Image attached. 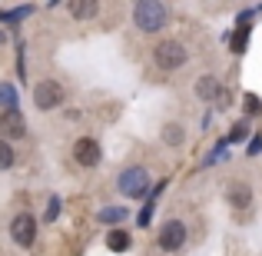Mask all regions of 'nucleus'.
Returning a JSON list of instances; mask_svg holds the SVG:
<instances>
[{"label":"nucleus","instance_id":"20","mask_svg":"<svg viewBox=\"0 0 262 256\" xmlns=\"http://www.w3.org/2000/svg\"><path fill=\"white\" fill-rule=\"evenodd\" d=\"M57 213H60V200L53 196V200H50V206H47V220H57Z\"/></svg>","mask_w":262,"mask_h":256},{"label":"nucleus","instance_id":"12","mask_svg":"<svg viewBox=\"0 0 262 256\" xmlns=\"http://www.w3.org/2000/svg\"><path fill=\"white\" fill-rule=\"evenodd\" d=\"M67 10H70L73 17L86 20V17H93V13H96V4H93V0H83V4H80V0H73V4H67Z\"/></svg>","mask_w":262,"mask_h":256},{"label":"nucleus","instance_id":"19","mask_svg":"<svg viewBox=\"0 0 262 256\" xmlns=\"http://www.w3.org/2000/svg\"><path fill=\"white\" fill-rule=\"evenodd\" d=\"M246 133H249V127H246V123H236V127H232V133H229V140H243Z\"/></svg>","mask_w":262,"mask_h":256},{"label":"nucleus","instance_id":"14","mask_svg":"<svg viewBox=\"0 0 262 256\" xmlns=\"http://www.w3.org/2000/svg\"><path fill=\"white\" fill-rule=\"evenodd\" d=\"M163 140H166L169 147H179V143H183V127H179V123H166V127H163Z\"/></svg>","mask_w":262,"mask_h":256},{"label":"nucleus","instance_id":"21","mask_svg":"<svg viewBox=\"0 0 262 256\" xmlns=\"http://www.w3.org/2000/svg\"><path fill=\"white\" fill-rule=\"evenodd\" d=\"M246 107H249V113H259V100H256V96H249V100H246Z\"/></svg>","mask_w":262,"mask_h":256},{"label":"nucleus","instance_id":"23","mask_svg":"<svg viewBox=\"0 0 262 256\" xmlns=\"http://www.w3.org/2000/svg\"><path fill=\"white\" fill-rule=\"evenodd\" d=\"M0 44H4V37H0Z\"/></svg>","mask_w":262,"mask_h":256},{"label":"nucleus","instance_id":"9","mask_svg":"<svg viewBox=\"0 0 262 256\" xmlns=\"http://www.w3.org/2000/svg\"><path fill=\"white\" fill-rule=\"evenodd\" d=\"M226 203L236 206V210H246V206L252 203V190L246 183H229V190H226Z\"/></svg>","mask_w":262,"mask_h":256},{"label":"nucleus","instance_id":"7","mask_svg":"<svg viewBox=\"0 0 262 256\" xmlns=\"http://www.w3.org/2000/svg\"><path fill=\"white\" fill-rule=\"evenodd\" d=\"M73 160H77L80 167H96V163H100V143L90 140V136H80V140L73 143Z\"/></svg>","mask_w":262,"mask_h":256},{"label":"nucleus","instance_id":"4","mask_svg":"<svg viewBox=\"0 0 262 256\" xmlns=\"http://www.w3.org/2000/svg\"><path fill=\"white\" fill-rule=\"evenodd\" d=\"M33 103H37L40 110H53L63 103V87L57 84V80H40L37 87H33Z\"/></svg>","mask_w":262,"mask_h":256},{"label":"nucleus","instance_id":"18","mask_svg":"<svg viewBox=\"0 0 262 256\" xmlns=\"http://www.w3.org/2000/svg\"><path fill=\"white\" fill-rule=\"evenodd\" d=\"M30 13V7H20V10H0V20H7V24H13V20L27 17Z\"/></svg>","mask_w":262,"mask_h":256},{"label":"nucleus","instance_id":"1","mask_svg":"<svg viewBox=\"0 0 262 256\" xmlns=\"http://www.w3.org/2000/svg\"><path fill=\"white\" fill-rule=\"evenodd\" d=\"M120 193H123V196H129V200L146 196V193H149V173L143 170V167L123 170L120 173Z\"/></svg>","mask_w":262,"mask_h":256},{"label":"nucleus","instance_id":"5","mask_svg":"<svg viewBox=\"0 0 262 256\" xmlns=\"http://www.w3.org/2000/svg\"><path fill=\"white\" fill-rule=\"evenodd\" d=\"M10 237L17 246H33V240H37V220L30 213H17L10 223Z\"/></svg>","mask_w":262,"mask_h":256},{"label":"nucleus","instance_id":"2","mask_svg":"<svg viewBox=\"0 0 262 256\" xmlns=\"http://www.w3.org/2000/svg\"><path fill=\"white\" fill-rule=\"evenodd\" d=\"M133 20L136 27H143V30H160L163 24H166V7L163 4H149V0H143V4L133 7Z\"/></svg>","mask_w":262,"mask_h":256},{"label":"nucleus","instance_id":"6","mask_svg":"<svg viewBox=\"0 0 262 256\" xmlns=\"http://www.w3.org/2000/svg\"><path fill=\"white\" fill-rule=\"evenodd\" d=\"M183 243H186V226L179 223V220H169V223H163V230H160V250L176 253Z\"/></svg>","mask_w":262,"mask_h":256},{"label":"nucleus","instance_id":"10","mask_svg":"<svg viewBox=\"0 0 262 256\" xmlns=\"http://www.w3.org/2000/svg\"><path fill=\"white\" fill-rule=\"evenodd\" d=\"M106 246L113 253H123V250H129V233L126 230H110V237H106Z\"/></svg>","mask_w":262,"mask_h":256},{"label":"nucleus","instance_id":"16","mask_svg":"<svg viewBox=\"0 0 262 256\" xmlns=\"http://www.w3.org/2000/svg\"><path fill=\"white\" fill-rule=\"evenodd\" d=\"M100 220H103V223H120V220H126V210H123V206H113V210H100Z\"/></svg>","mask_w":262,"mask_h":256},{"label":"nucleus","instance_id":"8","mask_svg":"<svg viewBox=\"0 0 262 256\" xmlns=\"http://www.w3.org/2000/svg\"><path fill=\"white\" fill-rule=\"evenodd\" d=\"M0 133H4V140H20V136H27L24 116H20L17 110H4V113H0Z\"/></svg>","mask_w":262,"mask_h":256},{"label":"nucleus","instance_id":"15","mask_svg":"<svg viewBox=\"0 0 262 256\" xmlns=\"http://www.w3.org/2000/svg\"><path fill=\"white\" fill-rule=\"evenodd\" d=\"M7 167H13V147H10V140L0 136V170H7Z\"/></svg>","mask_w":262,"mask_h":256},{"label":"nucleus","instance_id":"22","mask_svg":"<svg viewBox=\"0 0 262 256\" xmlns=\"http://www.w3.org/2000/svg\"><path fill=\"white\" fill-rule=\"evenodd\" d=\"M249 153H262V136H256V140H252V147H249Z\"/></svg>","mask_w":262,"mask_h":256},{"label":"nucleus","instance_id":"11","mask_svg":"<svg viewBox=\"0 0 262 256\" xmlns=\"http://www.w3.org/2000/svg\"><path fill=\"white\" fill-rule=\"evenodd\" d=\"M219 90H223V87L216 84V77H203V80L196 84V93L203 96V100H212V96H219Z\"/></svg>","mask_w":262,"mask_h":256},{"label":"nucleus","instance_id":"17","mask_svg":"<svg viewBox=\"0 0 262 256\" xmlns=\"http://www.w3.org/2000/svg\"><path fill=\"white\" fill-rule=\"evenodd\" d=\"M246 40H249V30H246V27H239V33L232 37V50L243 53V50H246Z\"/></svg>","mask_w":262,"mask_h":256},{"label":"nucleus","instance_id":"3","mask_svg":"<svg viewBox=\"0 0 262 256\" xmlns=\"http://www.w3.org/2000/svg\"><path fill=\"white\" fill-rule=\"evenodd\" d=\"M186 64V47L179 40H163L156 47V67L160 70H179Z\"/></svg>","mask_w":262,"mask_h":256},{"label":"nucleus","instance_id":"13","mask_svg":"<svg viewBox=\"0 0 262 256\" xmlns=\"http://www.w3.org/2000/svg\"><path fill=\"white\" fill-rule=\"evenodd\" d=\"M4 110H17V90L10 84H0V113Z\"/></svg>","mask_w":262,"mask_h":256}]
</instances>
